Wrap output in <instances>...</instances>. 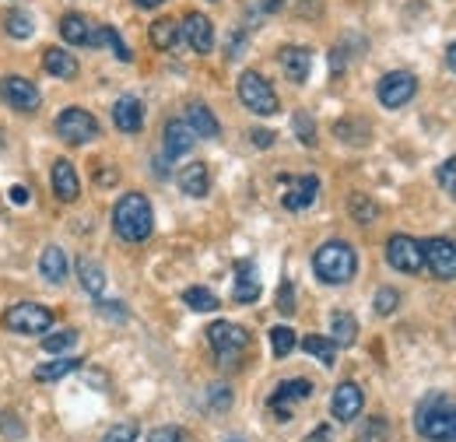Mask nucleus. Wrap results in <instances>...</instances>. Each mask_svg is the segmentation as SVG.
I'll return each mask as SVG.
<instances>
[{
    "label": "nucleus",
    "mask_w": 456,
    "mask_h": 442,
    "mask_svg": "<svg viewBox=\"0 0 456 442\" xmlns=\"http://www.w3.org/2000/svg\"><path fill=\"white\" fill-rule=\"evenodd\" d=\"M414 429L428 442H456V400L446 393H425L414 411Z\"/></svg>",
    "instance_id": "f257e3e1"
},
{
    "label": "nucleus",
    "mask_w": 456,
    "mask_h": 442,
    "mask_svg": "<svg viewBox=\"0 0 456 442\" xmlns=\"http://www.w3.org/2000/svg\"><path fill=\"white\" fill-rule=\"evenodd\" d=\"M113 228L123 242H144L155 228V215L144 193H126L113 208Z\"/></svg>",
    "instance_id": "f03ea898"
},
{
    "label": "nucleus",
    "mask_w": 456,
    "mask_h": 442,
    "mask_svg": "<svg viewBox=\"0 0 456 442\" xmlns=\"http://www.w3.org/2000/svg\"><path fill=\"white\" fill-rule=\"evenodd\" d=\"M313 271H316V277L323 284H347L354 277V271H358V253L347 242H341V239H330V242H323L316 250Z\"/></svg>",
    "instance_id": "7ed1b4c3"
},
{
    "label": "nucleus",
    "mask_w": 456,
    "mask_h": 442,
    "mask_svg": "<svg viewBox=\"0 0 456 442\" xmlns=\"http://www.w3.org/2000/svg\"><path fill=\"white\" fill-rule=\"evenodd\" d=\"M239 102L249 112H256V116H274V112L281 110L278 92H274L271 81H267L264 74H256V70H242V74H239Z\"/></svg>",
    "instance_id": "20e7f679"
},
{
    "label": "nucleus",
    "mask_w": 456,
    "mask_h": 442,
    "mask_svg": "<svg viewBox=\"0 0 456 442\" xmlns=\"http://www.w3.org/2000/svg\"><path fill=\"white\" fill-rule=\"evenodd\" d=\"M208 340H211V348H215V355H218V362L225 369H235L239 358H242V351L249 348V333L242 331L239 323H228V320L211 323L208 327Z\"/></svg>",
    "instance_id": "39448f33"
},
{
    "label": "nucleus",
    "mask_w": 456,
    "mask_h": 442,
    "mask_svg": "<svg viewBox=\"0 0 456 442\" xmlns=\"http://www.w3.org/2000/svg\"><path fill=\"white\" fill-rule=\"evenodd\" d=\"M4 327L25 337H46V331L53 327V309L39 306V302H18L4 313Z\"/></svg>",
    "instance_id": "423d86ee"
},
{
    "label": "nucleus",
    "mask_w": 456,
    "mask_h": 442,
    "mask_svg": "<svg viewBox=\"0 0 456 442\" xmlns=\"http://www.w3.org/2000/svg\"><path fill=\"white\" fill-rule=\"evenodd\" d=\"M57 134L63 141H70V144H92V141H99L102 127H99V119L88 110L70 106V110H63L57 116Z\"/></svg>",
    "instance_id": "0eeeda50"
},
{
    "label": "nucleus",
    "mask_w": 456,
    "mask_h": 442,
    "mask_svg": "<svg viewBox=\"0 0 456 442\" xmlns=\"http://www.w3.org/2000/svg\"><path fill=\"white\" fill-rule=\"evenodd\" d=\"M414 92H418V78H414L411 70H390V74H383L379 85H376V95H379V102H383L387 110L407 106V102L414 99Z\"/></svg>",
    "instance_id": "6e6552de"
},
{
    "label": "nucleus",
    "mask_w": 456,
    "mask_h": 442,
    "mask_svg": "<svg viewBox=\"0 0 456 442\" xmlns=\"http://www.w3.org/2000/svg\"><path fill=\"white\" fill-rule=\"evenodd\" d=\"M387 264L400 271V274H418L425 271V253H421V242L411 239V235H390L387 242Z\"/></svg>",
    "instance_id": "1a4fd4ad"
},
{
    "label": "nucleus",
    "mask_w": 456,
    "mask_h": 442,
    "mask_svg": "<svg viewBox=\"0 0 456 442\" xmlns=\"http://www.w3.org/2000/svg\"><path fill=\"white\" fill-rule=\"evenodd\" d=\"M421 253H425V267L443 281H453L456 277V239L446 235H436V239H425L421 242Z\"/></svg>",
    "instance_id": "9d476101"
},
{
    "label": "nucleus",
    "mask_w": 456,
    "mask_h": 442,
    "mask_svg": "<svg viewBox=\"0 0 456 442\" xmlns=\"http://www.w3.org/2000/svg\"><path fill=\"white\" fill-rule=\"evenodd\" d=\"M0 95H4L7 106H14V110H21V112H36L39 102H43L39 88H36L28 78H4V81H0Z\"/></svg>",
    "instance_id": "9b49d317"
},
{
    "label": "nucleus",
    "mask_w": 456,
    "mask_h": 442,
    "mask_svg": "<svg viewBox=\"0 0 456 442\" xmlns=\"http://www.w3.org/2000/svg\"><path fill=\"white\" fill-rule=\"evenodd\" d=\"M179 36H183L197 53H211V50H215V25H211V18L200 14V11H190V14L183 18Z\"/></svg>",
    "instance_id": "f8f14e48"
},
{
    "label": "nucleus",
    "mask_w": 456,
    "mask_h": 442,
    "mask_svg": "<svg viewBox=\"0 0 456 442\" xmlns=\"http://www.w3.org/2000/svg\"><path fill=\"white\" fill-rule=\"evenodd\" d=\"M281 183H285V197H281V204H285L288 211H305V208H313V201H316V193H320V179L316 176H281Z\"/></svg>",
    "instance_id": "ddd939ff"
},
{
    "label": "nucleus",
    "mask_w": 456,
    "mask_h": 442,
    "mask_svg": "<svg viewBox=\"0 0 456 442\" xmlns=\"http://www.w3.org/2000/svg\"><path fill=\"white\" fill-rule=\"evenodd\" d=\"M309 393H313V383L309 380H288L281 387L271 393V411L288 422L291 418V404H298V400H309Z\"/></svg>",
    "instance_id": "4468645a"
},
{
    "label": "nucleus",
    "mask_w": 456,
    "mask_h": 442,
    "mask_svg": "<svg viewBox=\"0 0 456 442\" xmlns=\"http://www.w3.org/2000/svg\"><path fill=\"white\" fill-rule=\"evenodd\" d=\"M362 407H365V393L358 383H341L330 397V411L338 422H354L362 414Z\"/></svg>",
    "instance_id": "2eb2a0df"
},
{
    "label": "nucleus",
    "mask_w": 456,
    "mask_h": 442,
    "mask_svg": "<svg viewBox=\"0 0 456 442\" xmlns=\"http://www.w3.org/2000/svg\"><path fill=\"white\" fill-rule=\"evenodd\" d=\"M162 141H166V159H183L186 151H193L197 134L190 130V123H186V119H169V123H166Z\"/></svg>",
    "instance_id": "dca6fc26"
},
{
    "label": "nucleus",
    "mask_w": 456,
    "mask_h": 442,
    "mask_svg": "<svg viewBox=\"0 0 456 442\" xmlns=\"http://www.w3.org/2000/svg\"><path fill=\"white\" fill-rule=\"evenodd\" d=\"M53 193H57L63 204H74L81 197V179H77V172H74V166L67 159L53 162Z\"/></svg>",
    "instance_id": "f3484780"
},
{
    "label": "nucleus",
    "mask_w": 456,
    "mask_h": 442,
    "mask_svg": "<svg viewBox=\"0 0 456 442\" xmlns=\"http://www.w3.org/2000/svg\"><path fill=\"white\" fill-rule=\"evenodd\" d=\"M281 67H285L288 81H295V85H305V78H309V70H313V53L305 50V46H285L281 53Z\"/></svg>",
    "instance_id": "a211bd4d"
},
{
    "label": "nucleus",
    "mask_w": 456,
    "mask_h": 442,
    "mask_svg": "<svg viewBox=\"0 0 456 442\" xmlns=\"http://www.w3.org/2000/svg\"><path fill=\"white\" fill-rule=\"evenodd\" d=\"M179 190L186 193V197H208V190H211V172L204 162H190V166L179 168Z\"/></svg>",
    "instance_id": "6ab92c4d"
},
{
    "label": "nucleus",
    "mask_w": 456,
    "mask_h": 442,
    "mask_svg": "<svg viewBox=\"0 0 456 442\" xmlns=\"http://www.w3.org/2000/svg\"><path fill=\"white\" fill-rule=\"evenodd\" d=\"M113 123L119 127V130H123V134H137V130L144 127V106H141L134 95H123V99H116Z\"/></svg>",
    "instance_id": "aec40b11"
},
{
    "label": "nucleus",
    "mask_w": 456,
    "mask_h": 442,
    "mask_svg": "<svg viewBox=\"0 0 456 442\" xmlns=\"http://www.w3.org/2000/svg\"><path fill=\"white\" fill-rule=\"evenodd\" d=\"M232 295H235V302H242V306H249V302L260 299V274H256V267H253L249 260H242V264L235 267V288H232Z\"/></svg>",
    "instance_id": "412c9836"
},
{
    "label": "nucleus",
    "mask_w": 456,
    "mask_h": 442,
    "mask_svg": "<svg viewBox=\"0 0 456 442\" xmlns=\"http://www.w3.org/2000/svg\"><path fill=\"white\" fill-rule=\"evenodd\" d=\"M186 123H190V130H193L197 137H218V134H222L215 112L208 110L204 102H190V106H186Z\"/></svg>",
    "instance_id": "4be33fe9"
},
{
    "label": "nucleus",
    "mask_w": 456,
    "mask_h": 442,
    "mask_svg": "<svg viewBox=\"0 0 456 442\" xmlns=\"http://www.w3.org/2000/svg\"><path fill=\"white\" fill-rule=\"evenodd\" d=\"M92 25H88V18H81V14H63L60 18V36L70 43V46H92Z\"/></svg>",
    "instance_id": "5701e85b"
},
{
    "label": "nucleus",
    "mask_w": 456,
    "mask_h": 442,
    "mask_svg": "<svg viewBox=\"0 0 456 442\" xmlns=\"http://www.w3.org/2000/svg\"><path fill=\"white\" fill-rule=\"evenodd\" d=\"M39 274H43V281H50V284L67 281V253H63L60 246H46V250H43V257H39Z\"/></svg>",
    "instance_id": "b1692460"
},
{
    "label": "nucleus",
    "mask_w": 456,
    "mask_h": 442,
    "mask_svg": "<svg viewBox=\"0 0 456 442\" xmlns=\"http://www.w3.org/2000/svg\"><path fill=\"white\" fill-rule=\"evenodd\" d=\"M302 348H305L313 358H320L327 369H334V365H338V344H334L330 337H320V333H305V337H302Z\"/></svg>",
    "instance_id": "393cba45"
},
{
    "label": "nucleus",
    "mask_w": 456,
    "mask_h": 442,
    "mask_svg": "<svg viewBox=\"0 0 456 442\" xmlns=\"http://www.w3.org/2000/svg\"><path fill=\"white\" fill-rule=\"evenodd\" d=\"M43 67L53 74V78H74L77 74V60L67 53V50H57V46H50L46 53H43Z\"/></svg>",
    "instance_id": "a878e982"
},
{
    "label": "nucleus",
    "mask_w": 456,
    "mask_h": 442,
    "mask_svg": "<svg viewBox=\"0 0 456 442\" xmlns=\"http://www.w3.org/2000/svg\"><path fill=\"white\" fill-rule=\"evenodd\" d=\"M77 281H81V288H85L88 295H102V288H106L102 267H99L95 260H88V257L77 260Z\"/></svg>",
    "instance_id": "bb28decb"
},
{
    "label": "nucleus",
    "mask_w": 456,
    "mask_h": 442,
    "mask_svg": "<svg viewBox=\"0 0 456 442\" xmlns=\"http://www.w3.org/2000/svg\"><path fill=\"white\" fill-rule=\"evenodd\" d=\"M354 337H358L354 316H351V313H334V316H330V340H334L338 348H351Z\"/></svg>",
    "instance_id": "cd10ccee"
},
{
    "label": "nucleus",
    "mask_w": 456,
    "mask_h": 442,
    "mask_svg": "<svg viewBox=\"0 0 456 442\" xmlns=\"http://www.w3.org/2000/svg\"><path fill=\"white\" fill-rule=\"evenodd\" d=\"M92 46H110V50L116 53V60H123V63H130V60H134V53L126 50V43L119 39V32H116L113 25L95 29V32H92Z\"/></svg>",
    "instance_id": "c85d7f7f"
},
{
    "label": "nucleus",
    "mask_w": 456,
    "mask_h": 442,
    "mask_svg": "<svg viewBox=\"0 0 456 442\" xmlns=\"http://www.w3.org/2000/svg\"><path fill=\"white\" fill-rule=\"evenodd\" d=\"M85 362L81 358H53V362H46V365H39L36 369V380L39 383H53V380H63V376H70L74 369H81Z\"/></svg>",
    "instance_id": "c756f323"
},
{
    "label": "nucleus",
    "mask_w": 456,
    "mask_h": 442,
    "mask_svg": "<svg viewBox=\"0 0 456 442\" xmlns=\"http://www.w3.org/2000/svg\"><path fill=\"white\" fill-rule=\"evenodd\" d=\"M334 134L347 141V144H365L369 141V123L358 119V116H347V119H338L334 123Z\"/></svg>",
    "instance_id": "7c9ffc66"
},
{
    "label": "nucleus",
    "mask_w": 456,
    "mask_h": 442,
    "mask_svg": "<svg viewBox=\"0 0 456 442\" xmlns=\"http://www.w3.org/2000/svg\"><path fill=\"white\" fill-rule=\"evenodd\" d=\"M347 211H351V218L358 221V225H372V221L379 218V208H376L372 197H365V193H351Z\"/></svg>",
    "instance_id": "2f4dec72"
},
{
    "label": "nucleus",
    "mask_w": 456,
    "mask_h": 442,
    "mask_svg": "<svg viewBox=\"0 0 456 442\" xmlns=\"http://www.w3.org/2000/svg\"><path fill=\"white\" fill-rule=\"evenodd\" d=\"M183 302H186L193 313H215V309H218V295L208 291V288H186V291H183Z\"/></svg>",
    "instance_id": "473e14b6"
},
{
    "label": "nucleus",
    "mask_w": 456,
    "mask_h": 442,
    "mask_svg": "<svg viewBox=\"0 0 456 442\" xmlns=\"http://www.w3.org/2000/svg\"><path fill=\"white\" fill-rule=\"evenodd\" d=\"M175 39H179V25H175V21L159 18V21L151 25V46H155V50H172Z\"/></svg>",
    "instance_id": "72a5a7b5"
},
{
    "label": "nucleus",
    "mask_w": 456,
    "mask_h": 442,
    "mask_svg": "<svg viewBox=\"0 0 456 442\" xmlns=\"http://www.w3.org/2000/svg\"><path fill=\"white\" fill-rule=\"evenodd\" d=\"M4 29L11 39H28L32 36V18L25 11H7L4 14Z\"/></svg>",
    "instance_id": "f704fd0d"
},
{
    "label": "nucleus",
    "mask_w": 456,
    "mask_h": 442,
    "mask_svg": "<svg viewBox=\"0 0 456 442\" xmlns=\"http://www.w3.org/2000/svg\"><path fill=\"white\" fill-rule=\"evenodd\" d=\"M291 127H295V134H298V141H302L305 148H316V123H313L309 112H295Z\"/></svg>",
    "instance_id": "c9c22d12"
},
{
    "label": "nucleus",
    "mask_w": 456,
    "mask_h": 442,
    "mask_svg": "<svg viewBox=\"0 0 456 442\" xmlns=\"http://www.w3.org/2000/svg\"><path fill=\"white\" fill-rule=\"evenodd\" d=\"M390 439V422L387 418H369L365 429H362V442H387Z\"/></svg>",
    "instance_id": "e433bc0d"
},
{
    "label": "nucleus",
    "mask_w": 456,
    "mask_h": 442,
    "mask_svg": "<svg viewBox=\"0 0 456 442\" xmlns=\"http://www.w3.org/2000/svg\"><path fill=\"white\" fill-rule=\"evenodd\" d=\"M74 344H77V333H74V331H57V333H50V337H43V348H46L50 355L70 351Z\"/></svg>",
    "instance_id": "4c0bfd02"
},
{
    "label": "nucleus",
    "mask_w": 456,
    "mask_h": 442,
    "mask_svg": "<svg viewBox=\"0 0 456 442\" xmlns=\"http://www.w3.org/2000/svg\"><path fill=\"white\" fill-rule=\"evenodd\" d=\"M271 348H274L278 358L291 355V351H295V333L288 331V327H274V331H271Z\"/></svg>",
    "instance_id": "58836bf2"
},
{
    "label": "nucleus",
    "mask_w": 456,
    "mask_h": 442,
    "mask_svg": "<svg viewBox=\"0 0 456 442\" xmlns=\"http://www.w3.org/2000/svg\"><path fill=\"white\" fill-rule=\"evenodd\" d=\"M400 306V291L397 288H379L376 291V313L379 316H390V313H397Z\"/></svg>",
    "instance_id": "ea45409f"
},
{
    "label": "nucleus",
    "mask_w": 456,
    "mask_h": 442,
    "mask_svg": "<svg viewBox=\"0 0 456 442\" xmlns=\"http://www.w3.org/2000/svg\"><path fill=\"white\" fill-rule=\"evenodd\" d=\"M102 442H137V422H119V425H113Z\"/></svg>",
    "instance_id": "a19ab883"
},
{
    "label": "nucleus",
    "mask_w": 456,
    "mask_h": 442,
    "mask_svg": "<svg viewBox=\"0 0 456 442\" xmlns=\"http://www.w3.org/2000/svg\"><path fill=\"white\" fill-rule=\"evenodd\" d=\"M439 183H443L446 193H453L456 197V159H446V162L439 166Z\"/></svg>",
    "instance_id": "79ce46f5"
},
{
    "label": "nucleus",
    "mask_w": 456,
    "mask_h": 442,
    "mask_svg": "<svg viewBox=\"0 0 456 442\" xmlns=\"http://www.w3.org/2000/svg\"><path fill=\"white\" fill-rule=\"evenodd\" d=\"M278 309L285 316L295 313V288H291V281H281V288H278Z\"/></svg>",
    "instance_id": "37998d69"
},
{
    "label": "nucleus",
    "mask_w": 456,
    "mask_h": 442,
    "mask_svg": "<svg viewBox=\"0 0 456 442\" xmlns=\"http://www.w3.org/2000/svg\"><path fill=\"white\" fill-rule=\"evenodd\" d=\"M208 404H211L215 411H228V407H232V389H228V387H211Z\"/></svg>",
    "instance_id": "c03bdc74"
},
{
    "label": "nucleus",
    "mask_w": 456,
    "mask_h": 442,
    "mask_svg": "<svg viewBox=\"0 0 456 442\" xmlns=\"http://www.w3.org/2000/svg\"><path fill=\"white\" fill-rule=\"evenodd\" d=\"M0 432H4L7 439H21V436H25V425H21L14 414H4V418H0Z\"/></svg>",
    "instance_id": "a18cd8bd"
},
{
    "label": "nucleus",
    "mask_w": 456,
    "mask_h": 442,
    "mask_svg": "<svg viewBox=\"0 0 456 442\" xmlns=\"http://www.w3.org/2000/svg\"><path fill=\"white\" fill-rule=\"evenodd\" d=\"M148 442H183V432L175 429V425H166V429H155Z\"/></svg>",
    "instance_id": "49530a36"
},
{
    "label": "nucleus",
    "mask_w": 456,
    "mask_h": 442,
    "mask_svg": "<svg viewBox=\"0 0 456 442\" xmlns=\"http://www.w3.org/2000/svg\"><path fill=\"white\" fill-rule=\"evenodd\" d=\"M99 309H102V316H113V320H126V309H123L119 302H99Z\"/></svg>",
    "instance_id": "de8ad7c7"
},
{
    "label": "nucleus",
    "mask_w": 456,
    "mask_h": 442,
    "mask_svg": "<svg viewBox=\"0 0 456 442\" xmlns=\"http://www.w3.org/2000/svg\"><path fill=\"white\" fill-rule=\"evenodd\" d=\"M249 137H253V144H256V148H271V144H274V141H278V137H274V134H271V130H253V134H249Z\"/></svg>",
    "instance_id": "09e8293b"
},
{
    "label": "nucleus",
    "mask_w": 456,
    "mask_h": 442,
    "mask_svg": "<svg viewBox=\"0 0 456 442\" xmlns=\"http://www.w3.org/2000/svg\"><path fill=\"white\" fill-rule=\"evenodd\" d=\"M330 436H334V432H330V425H316V429H313L302 442H330Z\"/></svg>",
    "instance_id": "8fccbe9b"
},
{
    "label": "nucleus",
    "mask_w": 456,
    "mask_h": 442,
    "mask_svg": "<svg viewBox=\"0 0 456 442\" xmlns=\"http://www.w3.org/2000/svg\"><path fill=\"white\" fill-rule=\"evenodd\" d=\"M7 201H11V204H18V208H25V204H28V190H25V186H11Z\"/></svg>",
    "instance_id": "3c124183"
},
{
    "label": "nucleus",
    "mask_w": 456,
    "mask_h": 442,
    "mask_svg": "<svg viewBox=\"0 0 456 442\" xmlns=\"http://www.w3.org/2000/svg\"><path fill=\"white\" fill-rule=\"evenodd\" d=\"M285 7V0H260V11H267V14H278Z\"/></svg>",
    "instance_id": "603ef678"
},
{
    "label": "nucleus",
    "mask_w": 456,
    "mask_h": 442,
    "mask_svg": "<svg viewBox=\"0 0 456 442\" xmlns=\"http://www.w3.org/2000/svg\"><path fill=\"white\" fill-rule=\"evenodd\" d=\"M239 50H242V32H235V36H232V46H228V60H235V53H239Z\"/></svg>",
    "instance_id": "864d4df0"
},
{
    "label": "nucleus",
    "mask_w": 456,
    "mask_h": 442,
    "mask_svg": "<svg viewBox=\"0 0 456 442\" xmlns=\"http://www.w3.org/2000/svg\"><path fill=\"white\" fill-rule=\"evenodd\" d=\"M446 63L456 70V43H450V50H446Z\"/></svg>",
    "instance_id": "5fc2aeb1"
},
{
    "label": "nucleus",
    "mask_w": 456,
    "mask_h": 442,
    "mask_svg": "<svg viewBox=\"0 0 456 442\" xmlns=\"http://www.w3.org/2000/svg\"><path fill=\"white\" fill-rule=\"evenodd\" d=\"M141 7H159V4H166V0H137Z\"/></svg>",
    "instance_id": "6e6d98bb"
},
{
    "label": "nucleus",
    "mask_w": 456,
    "mask_h": 442,
    "mask_svg": "<svg viewBox=\"0 0 456 442\" xmlns=\"http://www.w3.org/2000/svg\"><path fill=\"white\" fill-rule=\"evenodd\" d=\"M228 442H242V439H228Z\"/></svg>",
    "instance_id": "4d7b16f0"
}]
</instances>
